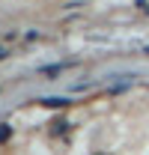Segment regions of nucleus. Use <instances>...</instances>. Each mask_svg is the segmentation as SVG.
Here are the masks:
<instances>
[{"label":"nucleus","instance_id":"nucleus-1","mask_svg":"<svg viewBox=\"0 0 149 155\" xmlns=\"http://www.w3.org/2000/svg\"><path fill=\"white\" fill-rule=\"evenodd\" d=\"M42 104H48V107H66L69 98H42Z\"/></svg>","mask_w":149,"mask_h":155},{"label":"nucleus","instance_id":"nucleus-2","mask_svg":"<svg viewBox=\"0 0 149 155\" xmlns=\"http://www.w3.org/2000/svg\"><path fill=\"white\" fill-rule=\"evenodd\" d=\"M9 137V125H0V140H6Z\"/></svg>","mask_w":149,"mask_h":155}]
</instances>
